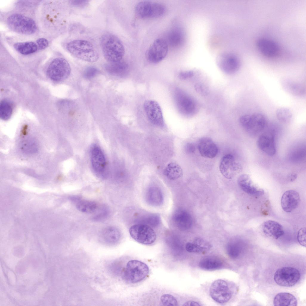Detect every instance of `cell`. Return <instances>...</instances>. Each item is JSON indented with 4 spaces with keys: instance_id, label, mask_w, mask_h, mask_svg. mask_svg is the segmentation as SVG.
Wrapping results in <instances>:
<instances>
[{
    "instance_id": "obj_1",
    "label": "cell",
    "mask_w": 306,
    "mask_h": 306,
    "mask_svg": "<svg viewBox=\"0 0 306 306\" xmlns=\"http://www.w3.org/2000/svg\"><path fill=\"white\" fill-rule=\"evenodd\" d=\"M100 44L103 56L109 62L120 61L125 53V49L120 39L111 33H106L101 37Z\"/></svg>"
},
{
    "instance_id": "obj_2",
    "label": "cell",
    "mask_w": 306,
    "mask_h": 306,
    "mask_svg": "<svg viewBox=\"0 0 306 306\" xmlns=\"http://www.w3.org/2000/svg\"><path fill=\"white\" fill-rule=\"evenodd\" d=\"M66 49L74 56L87 62H95L99 58V54L96 48L88 40H72L67 44Z\"/></svg>"
},
{
    "instance_id": "obj_3",
    "label": "cell",
    "mask_w": 306,
    "mask_h": 306,
    "mask_svg": "<svg viewBox=\"0 0 306 306\" xmlns=\"http://www.w3.org/2000/svg\"><path fill=\"white\" fill-rule=\"evenodd\" d=\"M8 27L12 30L25 35L34 33L36 29L35 21L32 19L19 14H14L7 19Z\"/></svg>"
},
{
    "instance_id": "obj_4",
    "label": "cell",
    "mask_w": 306,
    "mask_h": 306,
    "mask_svg": "<svg viewBox=\"0 0 306 306\" xmlns=\"http://www.w3.org/2000/svg\"><path fill=\"white\" fill-rule=\"evenodd\" d=\"M239 121L244 130L249 134L253 135L262 131L267 123L266 116L259 113L244 115L240 117Z\"/></svg>"
},
{
    "instance_id": "obj_5",
    "label": "cell",
    "mask_w": 306,
    "mask_h": 306,
    "mask_svg": "<svg viewBox=\"0 0 306 306\" xmlns=\"http://www.w3.org/2000/svg\"><path fill=\"white\" fill-rule=\"evenodd\" d=\"M149 272L148 266L144 263L138 260H131L126 264L124 277L130 283H137L145 279Z\"/></svg>"
},
{
    "instance_id": "obj_6",
    "label": "cell",
    "mask_w": 306,
    "mask_h": 306,
    "mask_svg": "<svg viewBox=\"0 0 306 306\" xmlns=\"http://www.w3.org/2000/svg\"><path fill=\"white\" fill-rule=\"evenodd\" d=\"M90 159L95 174L100 178H106L108 175L106 159L102 150L97 144H93L90 147Z\"/></svg>"
},
{
    "instance_id": "obj_7",
    "label": "cell",
    "mask_w": 306,
    "mask_h": 306,
    "mask_svg": "<svg viewBox=\"0 0 306 306\" xmlns=\"http://www.w3.org/2000/svg\"><path fill=\"white\" fill-rule=\"evenodd\" d=\"M71 68L68 61L62 58L54 59L49 65L47 74L51 80L59 81L67 79L70 75Z\"/></svg>"
},
{
    "instance_id": "obj_8",
    "label": "cell",
    "mask_w": 306,
    "mask_h": 306,
    "mask_svg": "<svg viewBox=\"0 0 306 306\" xmlns=\"http://www.w3.org/2000/svg\"><path fill=\"white\" fill-rule=\"evenodd\" d=\"M165 11V7L162 4L148 1L139 2L135 8L137 16L142 19L160 17L164 13Z\"/></svg>"
},
{
    "instance_id": "obj_9",
    "label": "cell",
    "mask_w": 306,
    "mask_h": 306,
    "mask_svg": "<svg viewBox=\"0 0 306 306\" xmlns=\"http://www.w3.org/2000/svg\"><path fill=\"white\" fill-rule=\"evenodd\" d=\"M131 237L137 242L144 245L154 243L156 239L155 232L152 227L138 224L132 226L129 230Z\"/></svg>"
},
{
    "instance_id": "obj_10",
    "label": "cell",
    "mask_w": 306,
    "mask_h": 306,
    "mask_svg": "<svg viewBox=\"0 0 306 306\" xmlns=\"http://www.w3.org/2000/svg\"><path fill=\"white\" fill-rule=\"evenodd\" d=\"M301 275L297 269L291 267H284L278 269L274 275V280L279 285L291 287L299 280Z\"/></svg>"
},
{
    "instance_id": "obj_11",
    "label": "cell",
    "mask_w": 306,
    "mask_h": 306,
    "mask_svg": "<svg viewBox=\"0 0 306 306\" xmlns=\"http://www.w3.org/2000/svg\"><path fill=\"white\" fill-rule=\"evenodd\" d=\"M209 293L212 299L220 304L228 302L232 296V292L228 283L219 279L214 281L210 287Z\"/></svg>"
},
{
    "instance_id": "obj_12",
    "label": "cell",
    "mask_w": 306,
    "mask_h": 306,
    "mask_svg": "<svg viewBox=\"0 0 306 306\" xmlns=\"http://www.w3.org/2000/svg\"><path fill=\"white\" fill-rule=\"evenodd\" d=\"M175 100L178 108L183 115L193 116L198 111V106L195 100L183 91L178 89L175 94Z\"/></svg>"
},
{
    "instance_id": "obj_13",
    "label": "cell",
    "mask_w": 306,
    "mask_h": 306,
    "mask_svg": "<svg viewBox=\"0 0 306 306\" xmlns=\"http://www.w3.org/2000/svg\"><path fill=\"white\" fill-rule=\"evenodd\" d=\"M168 45L166 40L158 38L155 40L149 47L146 53V56L150 62L157 63L163 60L166 56Z\"/></svg>"
},
{
    "instance_id": "obj_14",
    "label": "cell",
    "mask_w": 306,
    "mask_h": 306,
    "mask_svg": "<svg viewBox=\"0 0 306 306\" xmlns=\"http://www.w3.org/2000/svg\"><path fill=\"white\" fill-rule=\"evenodd\" d=\"M216 63L219 68L224 72L232 74L238 71L241 63L238 57L230 53H223L217 57Z\"/></svg>"
},
{
    "instance_id": "obj_15",
    "label": "cell",
    "mask_w": 306,
    "mask_h": 306,
    "mask_svg": "<svg viewBox=\"0 0 306 306\" xmlns=\"http://www.w3.org/2000/svg\"><path fill=\"white\" fill-rule=\"evenodd\" d=\"M219 168L222 175L228 179L232 178L242 170L241 166L236 161L234 157L230 154H226L223 157Z\"/></svg>"
},
{
    "instance_id": "obj_16",
    "label": "cell",
    "mask_w": 306,
    "mask_h": 306,
    "mask_svg": "<svg viewBox=\"0 0 306 306\" xmlns=\"http://www.w3.org/2000/svg\"><path fill=\"white\" fill-rule=\"evenodd\" d=\"M144 108L147 116L151 123L158 126L163 125L162 110L157 102L152 100H146L144 104Z\"/></svg>"
},
{
    "instance_id": "obj_17",
    "label": "cell",
    "mask_w": 306,
    "mask_h": 306,
    "mask_svg": "<svg viewBox=\"0 0 306 306\" xmlns=\"http://www.w3.org/2000/svg\"><path fill=\"white\" fill-rule=\"evenodd\" d=\"M257 145L259 148L267 155L273 156L275 154L274 136L272 132L267 131L260 135L257 141Z\"/></svg>"
},
{
    "instance_id": "obj_18",
    "label": "cell",
    "mask_w": 306,
    "mask_h": 306,
    "mask_svg": "<svg viewBox=\"0 0 306 306\" xmlns=\"http://www.w3.org/2000/svg\"><path fill=\"white\" fill-rule=\"evenodd\" d=\"M256 45L260 52L267 57H275L279 52L280 48L278 44L268 39L261 38L258 39Z\"/></svg>"
},
{
    "instance_id": "obj_19",
    "label": "cell",
    "mask_w": 306,
    "mask_h": 306,
    "mask_svg": "<svg viewBox=\"0 0 306 306\" xmlns=\"http://www.w3.org/2000/svg\"><path fill=\"white\" fill-rule=\"evenodd\" d=\"M300 201L299 193L294 190H289L283 194L281 199V204L284 211L289 212L296 209Z\"/></svg>"
},
{
    "instance_id": "obj_20",
    "label": "cell",
    "mask_w": 306,
    "mask_h": 306,
    "mask_svg": "<svg viewBox=\"0 0 306 306\" xmlns=\"http://www.w3.org/2000/svg\"><path fill=\"white\" fill-rule=\"evenodd\" d=\"M238 182L241 188L250 195L258 196L264 194V190L254 184L247 174L241 175L238 179Z\"/></svg>"
},
{
    "instance_id": "obj_21",
    "label": "cell",
    "mask_w": 306,
    "mask_h": 306,
    "mask_svg": "<svg viewBox=\"0 0 306 306\" xmlns=\"http://www.w3.org/2000/svg\"><path fill=\"white\" fill-rule=\"evenodd\" d=\"M198 149L201 155L206 158H213L218 153L217 146L212 140L207 137L203 138L200 140Z\"/></svg>"
},
{
    "instance_id": "obj_22",
    "label": "cell",
    "mask_w": 306,
    "mask_h": 306,
    "mask_svg": "<svg viewBox=\"0 0 306 306\" xmlns=\"http://www.w3.org/2000/svg\"><path fill=\"white\" fill-rule=\"evenodd\" d=\"M172 219L177 227L182 230H188L192 226V221L190 215L183 209L177 210L173 215Z\"/></svg>"
},
{
    "instance_id": "obj_23",
    "label": "cell",
    "mask_w": 306,
    "mask_h": 306,
    "mask_svg": "<svg viewBox=\"0 0 306 306\" xmlns=\"http://www.w3.org/2000/svg\"><path fill=\"white\" fill-rule=\"evenodd\" d=\"M283 89L289 94L297 97H301L305 94V88L301 84L291 79L284 78L281 80Z\"/></svg>"
},
{
    "instance_id": "obj_24",
    "label": "cell",
    "mask_w": 306,
    "mask_h": 306,
    "mask_svg": "<svg viewBox=\"0 0 306 306\" xmlns=\"http://www.w3.org/2000/svg\"><path fill=\"white\" fill-rule=\"evenodd\" d=\"M185 39V34L183 30L180 27H176L168 32L166 40H165L168 45L177 48L183 44Z\"/></svg>"
},
{
    "instance_id": "obj_25",
    "label": "cell",
    "mask_w": 306,
    "mask_h": 306,
    "mask_svg": "<svg viewBox=\"0 0 306 306\" xmlns=\"http://www.w3.org/2000/svg\"><path fill=\"white\" fill-rule=\"evenodd\" d=\"M262 229L265 234L276 239L284 233L282 226L278 222L271 220L267 221L263 224Z\"/></svg>"
},
{
    "instance_id": "obj_26",
    "label": "cell",
    "mask_w": 306,
    "mask_h": 306,
    "mask_svg": "<svg viewBox=\"0 0 306 306\" xmlns=\"http://www.w3.org/2000/svg\"><path fill=\"white\" fill-rule=\"evenodd\" d=\"M104 68L107 72L113 75L121 76L125 75L128 69V64L121 61L116 62H110L106 64Z\"/></svg>"
},
{
    "instance_id": "obj_27",
    "label": "cell",
    "mask_w": 306,
    "mask_h": 306,
    "mask_svg": "<svg viewBox=\"0 0 306 306\" xmlns=\"http://www.w3.org/2000/svg\"><path fill=\"white\" fill-rule=\"evenodd\" d=\"M223 265L222 261L215 256H208L203 258L199 263V267L207 270H215L221 268Z\"/></svg>"
},
{
    "instance_id": "obj_28",
    "label": "cell",
    "mask_w": 306,
    "mask_h": 306,
    "mask_svg": "<svg viewBox=\"0 0 306 306\" xmlns=\"http://www.w3.org/2000/svg\"><path fill=\"white\" fill-rule=\"evenodd\" d=\"M100 237L104 242L109 243H115L119 240L120 237L119 230L113 227L105 228L101 232Z\"/></svg>"
},
{
    "instance_id": "obj_29",
    "label": "cell",
    "mask_w": 306,
    "mask_h": 306,
    "mask_svg": "<svg viewBox=\"0 0 306 306\" xmlns=\"http://www.w3.org/2000/svg\"><path fill=\"white\" fill-rule=\"evenodd\" d=\"M274 306H296L297 302L296 297L288 293H280L277 294L273 300Z\"/></svg>"
},
{
    "instance_id": "obj_30",
    "label": "cell",
    "mask_w": 306,
    "mask_h": 306,
    "mask_svg": "<svg viewBox=\"0 0 306 306\" xmlns=\"http://www.w3.org/2000/svg\"><path fill=\"white\" fill-rule=\"evenodd\" d=\"M146 198L148 203L154 206L160 205L163 200L161 190L158 187L155 186L149 188L147 192Z\"/></svg>"
},
{
    "instance_id": "obj_31",
    "label": "cell",
    "mask_w": 306,
    "mask_h": 306,
    "mask_svg": "<svg viewBox=\"0 0 306 306\" xmlns=\"http://www.w3.org/2000/svg\"><path fill=\"white\" fill-rule=\"evenodd\" d=\"M13 47L16 51L23 55H28L35 52L38 48L37 45L32 42L16 43L14 44Z\"/></svg>"
},
{
    "instance_id": "obj_32",
    "label": "cell",
    "mask_w": 306,
    "mask_h": 306,
    "mask_svg": "<svg viewBox=\"0 0 306 306\" xmlns=\"http://www.w3.org/2000/svg\"><path fill=\"white\" fill-rule=\"evenodd\" d=\"M75 203L76 207L78 210L87 213H94L98 207L95 202L83 200L81 198Z\"/></svg>"
},
{
    "instance_id": "obj_33",
    "label": "cell",
    "mask_w": 306,
    "mask_h": 306,
    "mask_svg": "<svg viewBox=\"0 0 306 306\" xmlns=\"http://www.w3.org/2000/svg\"><path fill=\"white\" fill-rule=\"evenodd\" d=\"M164 173L168 178L172 180L178 179L183 175L181 167L178 164L174 163H170L167 165Z\"/></svg>"
},
{
    "instance_id": "obj_34",
    "label": "cell",
    "mask_w": 306,
    "mask_h": 306,
    "mask_svg": "<svg viewBox=\"0 0 306 306\" xmlns=\"http://www.w3.org/2000/svg\"><path fill=\"white\" fill-rule=\"evenodd\" d=\"M242 249L240 245L235 242L228 243L226 247V251L229 257L236 259L241 255Z\"/></svg>"
},
{
    "instance_id": "obj_35",
    "label": "cell",
    "mask_w": 306,
    "mask_h": 306,
    "mask_svg": "<svg viewBox=\"0 0 306 306\" xmlns=\"http://www.w3.org/2000/svg\"><path fill=\"white\" fill-rule=\"evenodd\" d=\"M12 108L10 103L6 100H2L0 104V117L4 120L9 119L11 116Z\"/></svg>"
},
{
    "instance_id": "obj_36",
    "label": "cell",
    "mask_w": 306,
    "mask_h": 306,
    "mask_svg": "<svg viewBox=\"0 0 306 306\" xmlns=\"http://www.w3.org/2000/svg\"><path fill=\"white\" fill-rule=\"evenodd\" d=\"M140 224L147 225L152 227L157 226L160 223V218L155 214H150L140 218Z\"/></svg>"
},
{
    "instance_id": "obj_37",
    "label": "cell",
    "mask_w": 306,
    "mask_h": 306,
    "mask_svg": "<svg viewBox=\"0 0 306 306\" xmlns=\"http://www.w3.org/2000/svg\"><path fill=\"white\" fill-rule=\"evenodd\" d=\"M276 115L279 121L283 123L289 122L293 116L291 111L286 108H281L278 109L276 111Z\"/></svg>"
},
{
    "instance_id": "obj_38",
    "label": "cell",
    "mask_w": 306,
    "mask_h": 306,
    "mask_svg": "<svg viewBox=\"0 0 306 306\" xmlns=\"http://www.w3.org/2000/svg\"><path fill=\"white\" fill-rule=\"evenodd\" d=\"M94 213H95V214L93 216L92 219L95 221H99L106 218L109 215V211L107 207L102 206L99 208L98 207Z\"/></svg>"
},
{
    "instance_id": "obj_39",
    "label": "cell",
    "mask_w": 306,
    "mask_h": 306,
    "mask_svg": "<svg viewBox=\"0 0 306 306\" xmlns=\"http://www.w3.org/2000/svg\"><path fill=\"white\" fill-rule=\"evenodd\" d=\"M160 301L165 306H177L178 304L175 298L169 294H164L162 295L160 297Z\"/></svg>"
},
{
    "instance_id": "obj_40",
    "label": "cell",
    "mask_w": 306,
    "mask_h": 306,
    "mask_svg": "<svg viewBox=\"0 0 306 306\" xmlns=\"http://www.w3.org/2000/svg\"><path fill=\"white\" fill-rule=\"evenodd\" d=\"M193 243L201 250L202 252L209 251L211 247V245L208 242L201 238H196Z\"/></svg>"
},
{
    "instance_id": "obj_41",
    "label": "cell",
    "mask_w": 306,
    "mask_h": 306,
    "mask_svg": "<svg viewBox=\"0 0 306 306\" xmlns=\"http://www.w3.org/2000/svg\"><path fill=\"white\" fill-rule=\"evenodd\" d=\"M99 72L97 68L90 66L87 68L83 73V76L87 79H91L94 77Z\"/></svg>"
},
{
    "instance_id": "obj_42",
    "label": "cell",
    "mask_w": 306,
    "mask_h": 306,
    "mask_svg": "<svg viewBox=\"0 0 306 306\" xmlns=\"http://www.w3.org/2000/svg\"><path fill=\"white\" fill-rule=\"evenodd\" d=\"M305 227L300 229L297 235V239L299 243L303 247H306V232Z\"/></svg>"
},
{
    "instance_id": "obj_43",
    "label": "cell",
    "mask_w": 306,
    "mask_h": 306,
    "mask_svg": "<svg viewBox=\"0 0 306 306\" xmlns=\"http://www.w3.org/2000/svg\"><path fill=\"white\" fill-rule=\"evenodd\" d=\"M185 248L186 251L189 253H202L201 250L193 243H187L186 245Z\"/></svg>"
},
{
    "instance_id": "obj_44",
    "label": "cell",
    "mask_w": 306,
    "mask_h": 306,
    "mask_svg": "<svg viewBox=\"0 0 306 306\" xmlns=\"http://www.w3.org/2000/svg\"><path fill=\"white\" fill-rule=\"evenodd\" d=\"M89 1L84 0H73L70 1L71 4L74 7L82 8L85 7L88 4Z\"/></svg>"
},
{
    "instance_id": "obj_45",
    "label": "cell",
    "mask_w": 306,
    "mask_h": 306,
    "mask_svg": "<svg viewBox=\"0 0 306 306\" xmlns=\"http://www.w3.org/2000/svg\"><path fill=\"white\" fill-rule=\"evenodd\" d=\"M36 42L38 47L39 49L42 50L46 48L48 46V42L45 38H39L38 39Z\"/></svg>"
},
{
    "instance_id": "obj_46",
    "label": "cell",
    "mask_w": 306,
    "mask_h": 306,
    "mask_svg": "<svg viewBox=\"0 0 306 306\" xmlns=\"http://www.w3.org/2000/svg\"><path fill=\"white\" fill-rule=\"evenodd\" d=\"M195 87L197 91L201 94L205 95L207 93L208 89L206 87L202 84H197Z\"/></svg>"
},
{
    "instance_id": "obj_47",
    "label": "cell",
    "mask_w": 306,
    "mask_h": 306,
    "mask_svg": "<svg viewBox=\"0 0 306 306\" xmlns=\"http://www.w3.org/2000/svg\"><path fill=\"white\" fill-rule=\"evenodd\" d=\"M194 74L193 71H191L182 72L179 74V77L180 79L185 80L192 77Z\"/></svg>"
},
{
    "instance_id": "obj_48",
    "label": "cell",
    "mask_w": 306,
    "mask_h": 306,
    "mask_svg": "<svg viewBox=\"0 0 306 306\" xmlns=\"http://www.w3.org/2000/svg\"><path fill=\"white\" fill-rule=\"evenodd\" d=\"M186 150L189 153H192L195 151V146L192 143H188L186 146Z\"/></svg>"
},
{
    "instance_id": "obj_49",
    "label": "cell",
    "mask_w": 306,
    "mask_h": 306,
    "mask_svg": "<svg viewBox=\"0 0 306 306\" xmlns=\"http://www.w3.org/2000/svg\"><path fill=\"white\" fill-rule=\"evenodd\" d=\"M183 306H201L198 302L193 301H189L185 302Z\"/></svg>"
},
{
    "instance_id": "obj_50",
    "label": "cell",
    "mask_w": 306,
    "mask_h": 306,
    "mask_svg": "<svg viewBox=\"0 0 306 306\" xmlns=\"http://www.w3.org/2000/svg\"><path fill=\"white\" fill-rule=\"evenodd\" d=\"M297 177V174L295 173H292L288 175L287 179L289 181L293 182L296 179Z\"/></svg>"
}]
</instances>
